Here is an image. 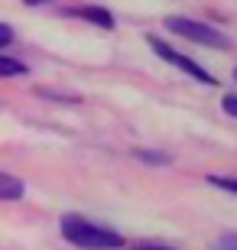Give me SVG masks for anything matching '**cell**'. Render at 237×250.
<instances>
[{"mask_svg": "<svg viewBox=\"0 0 237 250\" xmlns=\"http://www.w3.org/2000/svg\"><path fill=\"white\" fill-rule=\"evenodd\" d=\"M23 192H26V182H20L10 172H0V198L3 202H17V198H23Z\"/></svg>", "mask_w": 237, "mask_h": 250, "instance_id": "5", "label": "cell"}, {"mask_svg": "<svg viewBox=\"0 0 237 250\" xmlns=\"http://www.w3.org/2000/svg\"><path fill=\"white\" fill-rule=\"evenodd\" d=\"M166 29H169V33H179V36L189 39V42H198V46L221 49V52H228V49H231V39L224 36V33H218V29L208 26V23H198V20H189V17H166Z\"/></svg>", "mask_w": 237, "mask_h": 250, "instance_id": "2", "label": "cell"}, {"mask_svg": "<svg viewBox=\"0 0 237 250\" xmlns=\"http://www.w3.org/2000/svg\"><path fill=\"white\" fill-rule=\"evenodd\" d=\"M43 3H52V0H26V7H43Z\"/></svg>", "mask_w": 237, "mask_h": 250, "instance_id": "13", "label": "cell"}, {"mask_svg": "<svg viewBox=\"0 0 237 250\" xmlns=\"http://www.w3.org/2000/svg\"><path fill=\"white\" fill-rule=\"evenodd\" d=\"M59 231L62 237L72 247L78 250H120L124 247V237L117 231H110L104 224H94L88 221L85 214H62V221H59Z\"/></svg>", "mask_w": 237, "mask_h": 250, "instance_id": "1", "label": "cell"}, {"mask_svg": "<svg viewBox=\"0 0 237 250\" xmlns=\"http://www.w3.org/2000/svg\"><path fill=\"white\" fill-rule=\"evenodd\" d=\"M208 186L221 188V192H228V195H237V179L234 176H208Z\"/></svg>", "mask_w": 237, "mask_h": 250, "instance_id": "7", "label": "cell"}, {"mask_svg": "<svg viewBox=\"0 0 237 250\" xmlns=\"http://www.w3.org/2000/svg\"><path fill=\"white\" fill-rule=\"evenodd\" d=\"M130 250H175V247L159 244V241H137V244H130Z\"/></svg>", "mask_w": 237, "mask_h": 250, "instance_id": "9", "label": "cell"}, {"mask_svg": "<svg viewBox=\"0 0 237 250\" xmlns=\"http://www.w3.org/2000/svg\"><path fill=\"white\" fill-rule=\"evenodd\" d=\"M137 159H143L150 166H166V163H169L166 153H153V149H137Z\"/></svg>", "mask_w": 237, "mask_h": 250, "instance_id": "8", "label": "cell"}, {"mask_svg": "<svg viewBox=\"0 0 237 250\" xmlns=\"http://www.w3.org/2000/svg\"><path fill=\"white\" fill-rule=\"evenodd\" d=\"M146 46L153 49V52H156L159 59H163V62H169L172 68H179V72H185L189 78H195V82L208 84V88H211V84H218V78H215V75H211L208 68H201V65L195 62V59L182 56V52H179V49H172L169 42H166V39H156L153 33H150V36H146Z\"/></svg>", "mask_w": 237, "mask_h": 250, "instance_id": "3", "label": "cell"}, {"mask_svg": "<svg viewBox=\"0 0 237 250\" xmlns=\"http://www.w3.org/2000/svg\"><path fill=\"white\" fill-rule=\"evenodd\" d=\"M13 42V29H10V23H0V46H10Z\"/></svg>", "mask_w": 237, "mask_h": 250, "instance_id": "12", "label": "cell"}, {"mask_svg": "<svg viewBox=\"0 0 237 250\" xmlns=\"http://www.w3.org/2000/svg\"><path fill=\"white\" fill-rule=\"evenodd\" d=\"M215 250H237V234H224L215 241Z\"/></svg>", "mask_w": 237, "mask_h": 250, "instance_id": "10", "label": "cell"}, {"mask_svg": "<svg viewBox=\"0 0 237 250\" xmlns=\"http://www.w3.org/2000/svg\"><path fill=\"white\" fill-rule=\"evenodd\" d=\"M68 17L88 20V23H94V26H101V29H114V26H117V23H114V17H110V10H108V7H98V3L72 7V10H68Z\"/></svg>", "mask_w": 237, "mask_h": 250, "instance_id": "4", "label": "cell"}, {"mask_svg": "<svg viewBox=\"0 0 237 250\" xmlns=\"http://www.w3.org/2000/svg\"><path fill=\"white\" fill-rule=\"evenodd\" d=\"M26 62H17L13 56H0V78H17V75H26Z\"/></svg>", "mask_w": 237, "mask_h": 250, "instance_id": "6", "label": "cell"}, {"mask_svg": "<svg viewBox=\"0 0 237 250\" xmlns=\"http://www.w3.org/2000/svg\"><path fill=\"white\" fill-rule=\"evenodd\" d=\"M221 107H224L231 117H237V94H224V98H221Z\"/></svg>", "mask_w": 237, "mask_h": 250, "instance_id": "11", "label": "cell"}, {"mask_svg": "<svg viewBox=\"0 0 237 250\" xmlns=\"http://www.w3.org/2000/svg\"><path fill=\"white\" fill-rule=\"evenodd\" d=\"M234 82H237V68H234Z\"/></svg>", "mask_w": 237, "mask_h": 250, "instance_id": "14", "label": "cell"}]
</instances>
